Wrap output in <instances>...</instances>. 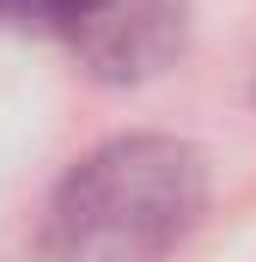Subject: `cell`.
<instances>
[{
  "instance_id": "obj_1",
  "label": "cell",
  "mask_w": 256,
  "mask_h": 262,
  "mask_svg": "<svg viewBox=\"0 0 256 262\" xmlns=\"http://www.w3.org/2000/svg\"><path fill=\"white\" fill-rule=\"evenodd\" d=\"M207 207V159L177 134H116L92 146L43 201V262H159Z\"/></svg>"
},
{
  "instance_id": "obj_2",
  "label": "cell",
  "mask_w": 256,
  "mask_h": 262,
  "mask_svg": "<svg viewBox=\"0 0 256 262\" xmlns=\"http://www.w3.org/2000/svg\"><path fill=\"white\" fill-rule=\"evenodd\" d=\"M183 43H189L183 0H110L67 37L73 61L104 85H134L165 73L183 55Z\"/></svg>"
},
{
  "instance_id": "obj_3",
  "label": "cell",
  "mask_w": 256,
  "mask_h": 262,
  "mask_svg": "<svg viewBox=\"0 0 256 262\" xmlns=\"http://www.w3.org/2000/svg\"><path fill=\"white\" fill-rule=\"evenodd\" d=\"M98 6H110V0H0V25H12V31H37V37H73Z\"/></svg>"
}]
</instances>
